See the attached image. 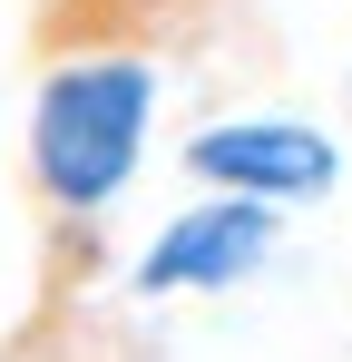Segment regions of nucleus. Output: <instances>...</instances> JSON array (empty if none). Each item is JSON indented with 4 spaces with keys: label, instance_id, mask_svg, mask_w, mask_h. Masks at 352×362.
<instances>
[{
    "label": "nucleus",
    "instance_id": "f03ea898",
    "mask_svg": "<svg viewBox=\"0 0 352 362\" xmlns=\"http://www.w3.org/2000/svg\"><path fill=\"white\" fill-rule=\"evenodd\" d=\"M274 245H284V206H264V196H196L186 216L157 226V245L137 255V294L167 303V294H235L245 274H264L274 264Z\"/></svg>",
    "mask_w": 352,
    "mask_h": 362
},
{
    "label": "nucleus",
    "instance_id": "f257e3e1",
    "mask_svg": "<svg viewBox=\"0 0 352 362\" xmlns=\"http://www.w3.org/2000/svg\"><path fill=\"white\" fill-rule=\"evenodd\" d=\"M147 127H157V59L147 49H78L30 88V127H20V167L30 196L59 226L108 216L127 177L147 167Z\"/></svg>",
    "mask_w": 352,
    "mask_h": 362
},
{
    "label": "nucleus",
    "instance_id": "7ed1b4c3",
    "mask_svg": "<svg viewBox=\"0 0 352 362\" xmlns=\"http://www.w3.org/2000/svg\"><path fill=\"white\" fill-rule=\"evenodd\" d=\"M186 177L206 196H264V206H313L343 186V147L303 118H216L186 137Z\"/></svg>",
    "mask_w": 352,
    "mask_h": 362
}]
</instances>
